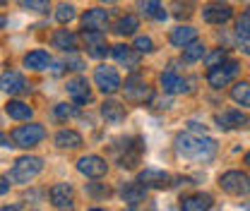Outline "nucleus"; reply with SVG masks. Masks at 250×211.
Returning a JSON list of instances; mask_svg holds the SVG:
<instances>
[{
    "instance_id": "18",
    "label": "nucleus",
    "mask_w": 250,
    "mask_h": 211,
    "mask_svg": "<svg viewBox=\"0 0 250 211\" xmlns=\"http://www.w3.org/2000/svg\"><path fill=\"white\" fill-rule=\"evenodd\" d=\"M111 53H113V58H116L118 65H125V67H130V70H135V67L140 65V53H137L135 48L125 46V43L113 46V48H111Z\"/></svg>"
},
{
    "instance_id": "19",
    "label": "nucleus",
    "mask_w": 250,
    "mask_h": 211,
    "mask_svg": "<svg viewBox=\"0 0 250 211\" xmlns=\"http://www.w3.org/2000/svg\"><path fill=\"white\" fill-rule=\"evenodd\" d=\"M67 94L72 96L75 103H89V101H92L89 84H87V79H82V77H75V79L67 82Z\"/></svg>"
},
{
    "instance_id": "17",
    "label": "nucleus",
    "mask_w": 250,
    "mask_h": 211,
    "mask_svg": "<svg viewBox=\"0 0 250 211\" xmlns=\"http://www.w3.org/2000/svg\"><path fill=\"white\" fill-rule=\"evenodd\" d=\"M121 197L127 207H140L142 202H147V187L142 182H127L123 190H121Z\"/></svg>"
},
{
    "instance_id": "13",
    "label": "nucleus",
    "mask_w": 250,
    "mask_h": 211,
    "mask_svg": "<svg viewBox=\"0 0 250 211\" xmlns=\"http://www.w3.org/2000/svg\"><path fill=\"white\" fill-rule=\"evenodd\" d=\"M190 84H192L190 79H183L173 70H168V72L161 75V89L166 91V94H188V91L192 89Z\"/></svg>"
},
{
    "instance_id": "15",
    "label": "nucleus",
    "mask_w": 250,
    "mask_h": 211,
    "mask_svg": "<svg viewBox=\"0 0 250 211\" xmlns=\"http://www.w3.org/2000/svg\"><path fill=\"white\" fill-rule=\"evenodd\" d=\"M82 27L87 31H106L108 29V12L101 10V7L87 10L84 17H82Z\"/></svg>"
},
{
    "instance_id": "37",
    "label": "nucleus",
    "mask_w": 250,
    "mask_h": 211,
    "mask_svg": "<svg viewBox=\"0 0 250 211\" xmlns=\"http://www.w3.org/2000/svg\"><path fill=\"white\" fill-rule=\"evenodd\" d=\"M87 192H89L92 197H96V199H99V197H108V194H111V190H108V187H99L96 182H89Z\"/></svg>"
},
{
    "instance_id": "22",
    "label": "nucleus",
    "mask_w": 250,
    "mask_h": 211,
    "mask_svg": "<svg viewBox=\"0 0 250 211\" xmlns=\"http://www.w3.org/2000/svg\"><path fill=\"white\" fill-rule=\"evenodd\" d=\"M53 46L65 51V53H75L77 51V36L70 29H58L53 34Z\"/></svg>"
},
{
    "instance_id": "21",
    "label": "nucleus",
    "mask_w": 250,
    "mask_h": 211,
    "mask_svg": "<svg viewBox=\"0 0 250 211\" xmlns=\"http://www.w3.org/2000/svg\"><path fill=\"white\" fill-rule=\"evenodd\" d=\"M214 207V199L209 194H190L181 202V209L183 211H207Z\"/></svg>"
},
{
    "instance_id": "5",
    "label": "nucleus",
    "mask_w": 250,
    "mask_h": 211,
    "mask_svg": "<svg viewBox=\"0 0 250 211\" xmlns=\"http://www.w3.org/2000/svg\"><path fill=\"white\" fill-rule=\"evenodd\" d=\"M219 185L226 194H233V197H246L250 194V178L241 171H226L221 178H219Z\"/></svg>"
},
{
    "instance_id": "3",
    "label": "nucleus",
    "mask_w": 250,
    "mask_h": 211,
    "mask_svg": "<svg viewBox=\"0 0 250 211\" xmlns=\"http://www.w3.org/2000/svg\"><path fill=\"white\" fill-rule=\"evenodd\" d=\"M238 72H241V65L233 60H224L214 65V67H209V75H207V84L212 87V89H224V87H229L236 77H238Z\"/></svg>"
},
{
    "instance_id": "36",
    "label": "nucleus",
    "mask_w": 250,
    "mask_h": 211,
    "mask_svg": "<svg viewBox=\"0 0 250 211\" xmlns=\"http://www.w3.org/2000/svg\"><path fill=\"white\" fill-rule=\"evenodd\" d=\"M226 60V51H224V48H217V51H214V53H209V56H207V67H214V65H219V62H224Z\"/></svg>"
},
{
    "instance_id": "38",
    "label": "nucleus",
    "mask_w": 250,
    "mask_h": 211,
    "mask_svg": "<svg viewBox=\"0 0 250 211\" xmlns=\"http://www.w3.org/2000/svg\"><path fill=\"white\" fill-rule=\"evenodd\" d=\"M65 65H67V67H70V70H77V72H80V70H82V67H84V62L80 60V58H72V56H70V58H67V60H65Z\"/></svg>"
},
{
    "instance_id": "29",
    "label": "nucleus",
    "mask_w": 250,
    "mask_h": 211,
    "mask_svg": "<svg viewBox=\"0 0 250 211\" xmlns=\"http://www.w3.org/2000/svg\"><path fill=\"white\" fill-rule=\"evenodd\" d=\"M231 98L241 106L250 108V82H236L231 89Z\"/></svg>"
},
{
    "instance_id": "25",
    "label": "nucleus",
    "mask_w": 250,
    "mask_h": 211,
    "mask_svg": "<svg viewBox=\"0 0 250 211\" xmlns=\"http://www.w3.org/2000/svg\"><path fill=\"white\" fill-rule=\"evenodd\" d=\"M171 43L173 46H178V48H183L186 43H190V41H195L197 38V29L195 27H176V29L171 31Z\"/></svg>"
},
{
    "instance_id": "12",
    "label": "nucleus",
    "mask_w": 250,
    "mask_h": 211,
    "mask_svg": "<svg viewBox=\"0 0 250 211\" xmlns=\"http://www.w3.org/2000/svg\"><path fill=\"white\" fill-rule=\"evenodd\" d=\"M125 96H127L130 101L145 103L147 98H152V91L145 84V79H140L137 75H132L130 79H125Z\"/></svg>"
},
{
    "instance_id": "27",
    "label": "nucleus",
    "mask_w": 250,
    "mask_h": 211,
    "mask_svg": "<svg viewBox=\"0 0 250 211\" xmlns=\"http://www.w3.org/2000/svg\"><path fill=\"white\" fill-rule=\"evenodd\" d=\"M142 15L149 17V19H156V22H164L166 19V10L161 5V0H142Z\"/></svg>"
},
{
    "instance_id": "23",
    "label": "nucleus",
    "mask_w": 250,
    "mask_h": 211,
    "mask_svg": "<svg viewBox=\"0 0 250 211\" xmlns=\"http://www.w3.org/2000/svg\"><path fill=\"white\" fill-rule=\"evenodd\" d=\"M5 113L12 118V120H31V115H34V111H31L29 106L24 103V101H10L7 106H5Z\"/></svg>"
},
{
    "instance_id": "41",
    "label": "nucleus",
    "mask_w": 250,
    "mask_h": 211,
    "mask_svg": "<svg viewBox=\"0 0 250 211\" xmlns=\"http://www.w3.org/2000/svg\"><path fill=\"white\" fill-rule=\"evenodd\" d=\"M246 163H248V166H250V151H248V153H246Z\"/></svg>"
},
{
    "instance_id": "14",
    "label": "nucleus",
    "mask_w": 250,
    "mask_h": 211,
    "mask_svg": "<svg viewBox=\"0 0 250 211\" xmlns=\"http://www.w3.org/2000/svg\"><path fill=\"white\" fill-rule=\"evenodd\" d=\"M214 122L221 130H238V127H246L250 122V118L246 113H241V111H224V113L214 115Z\"/></svg>"
},
{
    "instance_id": "31",
    "label": "nucleus",
    "mask_w": 250,
    "mask_h": 211,
    "mask_svg": "<svg viewBox=\"0 0 250 211\" xmlns=\"http://www.w3.org/2000/svg\"><path fill=\"white\" fill-rule=\"evenodd\" d=\"M53 113H56L58 120H70V118H75L80 113V106L77 103H58Z\"/></svg>"
},
{
    "instance_id": "33",
    "label": "nucleus",
    "mask_w": 250,
    "mask_h": 211,
    "mask_svg": "<svg viewBox=\"0 0 250 211\" xmlns=\"http://www.w3.org/2000/svg\"><path fill=\"white\" fill-rule=\"evenodd\" d=\"M75 5H70V2H62L58 5V10H56V19L61 22V24H67V22H72L75 19Z\"/></svg>"
},
{
    "instance_id": "40",
    "label": "nucleus",
    "mask_w": 250,
    "mask_h": 211,
    "mask_svg": "<svg viewBox=\"0 0 250 211\" xmlns=\"http://www.w3.org/2000/svg\"><path fill=\"white\" fill-rule=\"evenodd\" d=\"M243 53H250V41H243Z\"/></svg>"
},
{
    "instance_id": "35",
    "label": "nucleus",
    "mask_w": 250,
    "mask_h": 211,
    "mask_svg": "<svg viewBox=\"0 0 250 211\" xmlns=\"http://www.w3.org/2000/svg\"><path fill=\"white\" fill-rule=\"evenodd\" d=\"M135 51L137 53H152L154 51V41L149 36H137L135 38Z\"/></svg>"
},
{
    "instance_id": "32",
    "label": "nucleus",
    "mask_w": 250,
    "mask_h": 211,
    "mask_svg": "<svg viewBox=\"0 0 250 211\" xmlns=\"http://www.w3.org/2000/svg\"><path fill=\"white\" fill-rule=\"evenodd\" d=\"M236 34L241 41H250V10L236 19Z\"/></svg>"
},
{
    "instance_id": "11",
    "label": "nucleus",
    "mask_w": 250,
    "mask_h": 211,
    "mask_svg": "<svg viewBox=\"0 0 250 211\" xmlns=\"http://www.w3.org/2000/svg\"><path fill=\"white\" fill-rule=\"evenodd\" d=\"M82 38H84V43H87V53H89L92 58H104V56L108 53V43H106L104 31H87L84 29Z\"/></svg>"
},
{
    "instance_id": "42",
    "label": "nucleus",
    "mask_w": 250,
    "mask_h": 211,
    "mask_svg": "<svg viewBox=\"0 0 250 211\" xmlns=\"http://www.w3.org/2000/svg\"><path fill=\"white\" fill-rule=\"evenodd\" d=\"M0 2H5V0H0Z\"/></svg>"
},
{
    "instance_id": "39",
    "label": "nucleus",
    "mask_w": 250,
    "mask_h": 211,
    "mask_svg": "<svg viewBox=\"0 0 250 211\" xmlns=\"http://www.w3.org/2000/svg\"><path fill=\"white\" fill-rule=\"evenodd\" d=\"M7 192H10V180H2V178H0V197L7 194Z\"/></svg>"
},
{
    "instance_id": "1",
    "label": "nucleus",
    "mask_w": 250,
    "mask_h": 211,
    "mask_svg": "<svg viewBox=\"0 0 250 211\" xmlns=\"http://www.w3.org/2000/svg\"><path fill=\"white\" fill-rule=\"evenodd\" d=\"M176 153L183 156V158H190V161H212L214 153H217V142L212 137H195V134H178L176 137Z\"/></svg>"
},
{
    "instance_id": "26",
    "label": "nucleus",
    "mask_w": 250,
    "mask_h": 211,
    "mask_svg": "<svg viewBox=\"0 0 250 211\" xmlns=\"http://www.w3.org/2000/svg\"><path fill=\"white\" fill-rule=\"evenodd\" d=\"M24 65L29 70H34V72H41V70H46L51 65V58H48L46 51H31V53L24 56Z\"/></svg>"
},
{
    "instance_id": "20",
    "label": "nucleus",
    "mask_w": 250,
    "mask_h": 211,
    "mask_svg": "<svg viewBox=\"0 0 250 211\" xmlns=\"http://www.w3.org/2000/svg\"><path fill=\"white\" fill-rule=\"evenodd\" d=\"M101 118L108 125H121L125 120V106L118 101H106L101 106Z\"/></svg>"
},
{
    "instance_id": "4",
    "label": "nucleus",
    "mask_w": 250,
    "mask_h": 211,
    "mask_svg": "<svg viewBox=\"0 0 250 211\" xmlns=\"http://www.w3.org/2000/svg\"><path fill=\"white\" fill-rule=\"evenodd\" d=\"M43 139H46V130H43V125H36V122L22 125V127L12 130V147L31 149V147H36Z\"/></svg>"
},
{
    "instance_id": "28",
    "label": "nucleus",
    "mask_w": 250,
    "mask_h": 211,
    "mask_svg": "<svg viewBox=\"0 0 250 211\" xmlns=\"http://www.w3.org/2000/svg\"><path fill=\"white\" fill-rule=\"evenodd\" d=\"M205 56H207V48H205V43H200L197 38L183 46V58H186L188 62H197V60H202Z\"/></svg>"
},
{
    "instance_id": "34",
    "label": "nucleus",
    "mask_w": 250,
    "mask_h": 211,
    "mask_svg": "<svg viewBox=\"0 0 250 211\" xmlns=\"http://www.w3.org/2000/svg\"><path fill=\"white\" fill-rule=\"evenodd\" d=\"M20 5H22L24 10H31V12H39V15H43V12H48V7H51V0H20Z\"/></svg>"
},
{
    "instance_id": "9",
    "label": "nucleus",
    "mask_w": 250,
    "mask_h": 211,
    "mask_svg": "<svg viewBox=\"0 0 250 211\" xmlns=\"http://www.w3.org/2000/svg\"><path fill=\"white\" fill-rule=\"evenodd\" d=\"M233 17V7L226 2H207L202 7V19L209 24H224Z\"/></svg>"
},
{
    "instance_id": "30",
    "label": "nucleus",
    "mask_w": 250,
    "mask_h": 211,
    "mask_svg": "<svg viewBox=\"0 0 250 211\" xmlns=\"http://www.w3.org/2000/svg\"><path fill=\"white\" fill-rule=\"evenodd\" d=\"M140 27V19L135 17V15H125L118 19V24H116V31L121 34V36H130V34H135Z\"/></svg>"
},
{
    "instance_id": "7",
    "label": "nucleus",
    "mask_w": 250,
    "mask_h": 211,
    "mask_svg": "<svg viewBox=\"0 0 250 211\" xmlns=\"http://www.w3.org/2000/svg\"><path fill=\"white\" fill-rule=\"evenodd\" d=\"M77 171L84 175V178H104L106 175V171H108V163H106V158H101V156H96V153H89V156H82L80 161H77Z\"/></svg>"
},
{
    "instance_id": "6",
    "label": "nucleus",
    "mask_w": 250,
    "mask_h": 211,
    "mask_svg": "<svg viewBox=\"0 0 250 211\" xmlns=\"http://www.w3.org/2000/svg\"><path fill=\"white\" fill-rule=\"evenodd\" d=\"M94 82H96V87L104 91V94H116V91L123 87L118 70L116 67H108V65H99L94 70Z\"/></svg>"
},
{
    "instance_id": "10",
    "label": "nucleus",
    "mask_w": 250,
    "mask_h": 211,
    "mask_svg": "<svg viewBox=\"0 0 250 211\" xmlns=\"http://www.w3.org/2000/svg\"><path fill=\"white\" fill-rule=\"evenodd\" d=\"M48 197H51V204H53L56 209H72L75 190H72V185H67V182H58V185L51 187Z\"/></svg>"
},
{
    "instance_id": "2",
    "label": "nucleus",
    "mask_w": 250,
    "mask_h": 211,
    "mask_svg": "<svg viewBox=\"0 0 250 211\" xmlns=\"http://www.w3.org/2000/svg\"><path fill=\"white\" fill-rule=\"evenodd\" d=\"M41 171H43V158H39V156H22V158L15 161V166H12L7 180L24 185V182L34 180Z\"/></svg>"
},
{
    "instance_id": "8",
    "label": "nucleus",
    "mask_w": 250,
    "mask_h": 211,
    "mask_svg": "<svg viewBox=\"0 0 250 211\" xmlns=\"http://www.w3.org/2000/svg\"><path fill=\"white\" fill-rule=\"evenodd\" d=\"M137 180L142 182L145 187H152V190H166V187H171V185H173L171 173L159 171V168H145V171L137 175Z\"/></svg>"
},
{
    "instance_id": "24",
    "label": "nucleus",
    "mask_w": 250,
    "mask_h": 211,
    "mask_svg": "<svg viewBox=\"0 0 250 211\" xmlns=\"http://www.w3.org/2000/svg\"><path fill=\"white\" fill-rule=\"evenodd\" d=\"M56 144L61 149H77V147H82V134L75 130H61L56 134Z\"/></svg>"
},
{
    "instance_id": "16",
    "label": "nucleus",
    "mask_w": 250,
    "mask_h": 211,
    "mask_svg": "<svg viewBox=\"0 0 250 211\" xmlns=\"http://www.w3.org/2000/svg\"><path fill=\"white\" fill-rule=\"evenodd\" d=\"M0 89L5 91V94H10V96H17V94H24L29 87H27V82H24V77H22L20 72L7 70V72L0 77Z\"/></svg>"
}]
</instances>
